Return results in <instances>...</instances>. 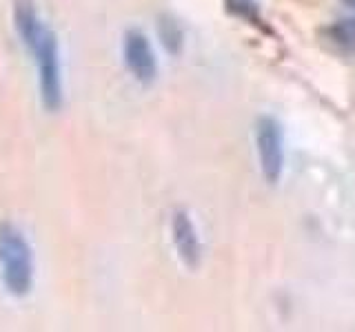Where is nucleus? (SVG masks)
Returning a JSON list of instances; mask_svg holds the SVG:
<instances>
[{
  "label": "nucleus",
  "instance_id": "nucleus-1",
  "mask_svg": "<svg viewBox=\"0 0 355 332\" xmlns=\"http://www.w3.org/2000/svg\"><path fill=\"white\" fill-rule=\"evenodd\" d=\"M16 29L22 42L27 44L33 60L38 62L42 102L49 111H58L62 104V77H60V53L58 40L44 27L31 0H16L14 7Z\"/></svg>",
  "mask_w": 355,
  "mask_h": 332
},
{
  "label": "nucleus",
  "instance_id": "nucleus-2",
  "mask_svg": "<svg viewBox=\"0 0 355 332\" xmlns=\"http://www.w3.org/2000/svg\"><path fill=\"white\" fill-rule=\"evenodd\" d=\"M0 266L7 290L16 297L27 295L33 279L31 248L22 232L11 224L0 226Z\"/></svg>",
  "mask_w": 355,
  "mask_h": 332
},
{
  "label": "nucleus",
  "instance_id": "nucleus-3",
  "mask_svg": "<svg viewBox=\"0 0 355 332\" xmlns=\"http://www.w3.org/2000/svg\"><path fill=\"white\" fill-rule=\"evenodd\" d=\"M255 147H258L260 169L264 180L275 184L284 169V133L282 124L271 116H262L255 122Z\"/></svg>",
  "mask_w": 355,
  "mask_h": 332
},
{
  "label": "nucleus",
  "instance_id": "nucleus-4",
  "mask_svg": "<svg viewBox=\"0 0 355 332\" xmlns=\"http://www.w3.org/2000/svg\"><path fill=\"white\" fill-rule=\"evenodd\" d=\"M125 62L136 80L144 84L155 80V73H158L155 53L151 49V42L147 40V36L138 29L127 31V36H125Z\"/></svg>",
  "mask_w": 355,
  "mask_h": 332
},
{
  "label": "nucleus",
  "instance_id": "nucleus-5",
  "mask_svg": "<svg viewBox=\"0 0 355 332\" xmlns=\"http://www.w3.org/2000/svg\"><path fill=\"white\" fill-rule=\"evenodd\" d=\"M171 232H173V243H175L178 255H180V259L189 268H196L200 264V239H198L191 217H189L184 210H178L173 215Z\"/></svg>",
  "mask_w": 355,
  "mask_h": 332
},
{
  "label": "nucleus",
  "instance_id": "nucleus-6",
  "mask_svg": "<svg viewBox=\"0 0 355 332\" xmlns=\"http://www.w3.org/2000/svg\"><path fill=\"white\" fill-rule=\"evenodd\" d=\"M329 36L333 42H338L344 51L355 49V20H342L336 27L329 29Z\"/></svg>",
  "mask_w": 355,
  "mask_h": 332
},
{
  "label": "nucleus",
  "instance_id": "nucleus-7",
  "mask_svg": "<svg viewBox=\"0 0 355 332\" xmlns=\"http://www.w3.org/2000/svg\"><path fill=\"white\" fill-rule=\"evenodd\" d=\"M227 5L231 11H236L238 16H244V18H258V11H255V5L253 0H227Z\"/></svg>",
  "mask_w": 355,
  "mask_h": 332
},
{
  "label": "nucleus",
  "instance_id": "nucleus-8",
  "mask_svg": "<svg viewBox=\"0 0 355 332\" xmlns=\"http://www.w3.org/2000/svg\"><path fill=\"white\" fill-rule=\"evenodd\" d=\"M344 5H349V7H355V0H342Z\"/></svg>",
  "mask_w": 355,
  "mask_h": 332
}]
</instances>
